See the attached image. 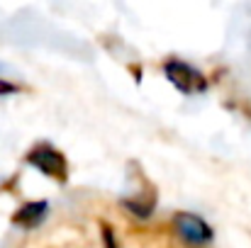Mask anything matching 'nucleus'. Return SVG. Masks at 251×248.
<instances>
[{
	"mask_svg": "<svg viewBox=\"0 0 251 248\" xmlns=\"http://www.w3.org/2000/svg\"><path fill=\"white\" fill-rule=\"evenodd\" d=\"M176 229H178V234H180L185 241H190V244H207V241L212 239V229H210L198 214H188V212L178 214V217H176Z\"/></svg>",
	"mask_w": 251,
	"mask_h": 248,
	"instance_id": "7ed1b4c3",
	"label": "nucleus"
},
{
	"mask_svg": "<svg viewBox=\"0 0 251 248\" xmlns=\"http://www.w3.org/2000/svg\"><path fill=\"white\" fill-rule=\"evenodd\" d=\"M44 217H47V204H44V202H32V204H25V207L15 214V222H17L20 226L32 229V226H37Z\"/></svg>",
	"mask_w": 251,
	"mask_h": 248,
	"instance_id": "20e7f679",
	"label": "nucleus"
},
{
	"mask_svg": "<svg viewBox=\"0 0 251 248\" xmlns=\"http://www.w3.org/2000/svg\"><path fill=\"white\" fill-rule=\"evenodd\" d=\"M166 76H168V81L173 83L178 90H183V92L205 90V78H202L195 68H190L188 64H180V61L166 64Z\"/></svg>",
	"mask_w": 251,
	"mask_h": 248,
	"instance_id": "f03ea898",
	"label": "nucleus"
},
{
	"mask_svg": "<svg viewBox=\"0 0 251 248\" xmlns=\"http://www.w3.org/2000/svg\"><path fill=\"white\" fill-rule=\"evenodd\" d=\"M27 161L34 165L37 170H42L44 175H49V178H59V180L66 178V161L51 146H37V149H32L29 156H27Z\"/></svg>",
	"mask_w": 251,
	"mask_h": 248,
	"instance_id": "f257e3e1",
	"label": "nucleus"
}]
</instances>
